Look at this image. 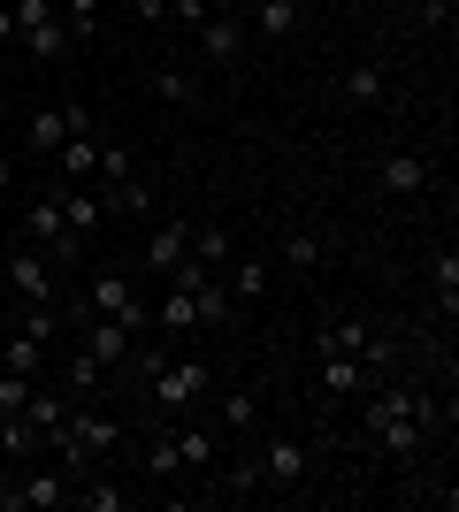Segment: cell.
I'll use <instances>...</instances> for the list:
<instances>
[{
	"label": "cell",
	"mask_w": 459,
	"mask_h": 512,
	"mask_svg": "<svg viewBox=\"0 0 459 512\" xmlns=\"http://www.w3.org/2000/svg\"><path fill=\"white\" fill-rule=\"evenodd\" d=\"M360 428H368V444H375V451H391V459H414V451H421L414 390H406V383H383V390L368 398V421H360Z\"/></svg>",
	"instance_id": "obj_1"
},
{
	"label": "cell",
	"mask_w": 459,
	"mask_h": 512,
	"mask_svg": "<svg viewBox=\"0 0 459 512\" xmlns=\"http://www.w3.org/2000/svg\"><path fill=\"white\" fill-rule=\"evenodd\" d=\"M77 314H108V321H123V329L138 337V329L153 321V306L138 299V283L123 276V268H100V276L85 283V299H77Z\"/></svg>",
	"instance_id": "obj_2"
},
{
	"label": "cell",
	"mask_w": 459,
	"mask_h": 512,
	"mask_svg": "<svg viewBox=\"0 0 459 512\" xmlns=\"http://www.w3.org/2000/svg\"><path fill=\"white\" fill-rule=\"evenodd\" d=\"M16 237H23V245H39L54 268H62V260H77V237H69V222H62V184H46V192L23 207V230H16Z\"/></svg>",
	"instance_id": "obj_3"
},
{
	"label": "cell",
	"mask_w": 459,
	"mask_h": 512,
	"mask_svg": "<svg viewBox=\"0 0 459 512\" xmlns=\"http://www.w3.org/2000/svg\"><path fill=\"white\" fill-rule=\"evenodd\" d=\"M146 383H153V406L161 413H184V406H199V398L215 390V367L207 360H161Z\"/></svg>",
	"instance_id": "obj_4"
},
{
	"label": "cell",
	"mask_w": 459,
	"mask_h": 512,
	"mask_svg": "<svg viewBox=\"0 0 459 512\" xmlns=\"http://www.w3.org/2000/svg\"><path fill=\"white\" fill-rule=\"evenodd\" d=\"M314 459H322V451L306 444V436H268L253 467H261V490H306V474H314Z\"/></svg>",
	"instance_id": "obj_5"
},
{
	"label": "cell",
	"mask_w": 459,
	"mask_h": 512,
	"mask_svg": "<svg viewBox=\"0 0 459 512\" xmlns=\"http://www.w3.org/2000/svg\"><path fill=\"white\" fill-rule=\"evenodd\" d=\"M77 123H92V107H31V115H23V153H31V161H54V153H62V138Z\"/></svg>",
	"instance_id": "obj_6"
},
{
	"label": "cell",
	"mask_w": 459,
	"mask_h": 512,
	"mask_svg": "<svg viewBox=\"0 0 459 512\" xmlns=\"http://www.w3.org/2000/svg\"><path fill=\"white\" fill-rule=\"evenodd\" d=\"M54 260L39 253V245H23V253H8V268H0V283H8V299H23V306H54Z\"/></svg>",
	"instance_id": "obj_7"
},
{
	"label": "cell",
	"mask_w": 459,
	"mask_h": 512,
	"mask_svg": "<svg viewBox=\"0 0 459 512\" xmlns=\"http://www.w3.org/2000/svg\"><path fill=\"white\" fill-rule=\"evenodd\" d=\"M92 176H100V115L77 123L62 138V153H54V184H92Z\"/></svg>",
	"instance_id": "obj_8"
},
{
	"label": "cell",
	"mask_w": 459,
	"mask_h": 512,
	"mask_svg": "<svg viewBox=\"0 0 459 512\" xmlns=\"http://www.w3.org/2000/svg\"><path fill=\"white\" fill-rule=\"evenodd\" d=\"M375 184L391 199H421L437 184V161H429V153H383V161H375Z\"/></svg>",
	"instance_id": "obj_9"
},
{
	"label": "cell",
	"mask_w": 459,
	"mask_h": 512,
	"mask_svg": "<svg viewBox=\"0 0 459 512\" xmlns=\"http://www.w3.org/2000/svg\"><path fill=\"white\" fill-rule=\"evenodd\" d=\"M62 428H69V436H77V444L92 451V459H108V451L123 444V421H115V413H100V406H85V398H77V406L62 413Z\"/></svg>",
	"instance_id": "obj_10"
},
{
	"label": "cell",
	"mask_w": 459,
	"mask_h": 512,
	"mask_svg": "<svg viewBox=\"0 0 459 512\" xmlns=\"http://www.w3.org/2000/svg\"><path fill=\"white\" fill-rule=\"evenodd\" d=\"M199 39V62H215V69H238V54H245V23L238 16H207L192 31Z\"/></svg>",
	"instance_id": "obj_11"
},
{
	"label": "cell",
	"mask_w": 459,
	"mask_h": 512,
	"mask_svg": "<svg viewBox=\"0 0 459 512\" xmlns=\"http://www.w3.org/2000/svg\"><path fill=\"white\" fill-rule=\"evenodd\" d=\"M62 222H69V237L85 245V237H100V222H108V199L92 192V184H62Z\"/></svg>",
	"instance_id": "obj_12"
},
{
	"label": "cell",
	"mask_w": 459,
	"mask_h": 512,
	"mask_svg": "<svg viewBox=\"0 0 459 512\" xmlns=\"http://www.w3.org/2000/svg\"><path fill=\"white\" fill-rule=\"evenodd\" d=\"M131 329H123V321H108V314H92L85 321V352H92V360H100V367H123V360H131Z\"/></svg>",
	"instance_id": "obj_13"
},
{
	"label": "cell",
	"mask_w": 459,
	"mask_h": 512,
	"mask_svg": "<svg viewBox=\"0 0 459 512\" xmlns=\"http://www.w3.org/2000/svg\"><path fill=\"white\" fill-rule=\"evenodd\" d=\"M184 253H192V222H153V237H146V268L153 276H169Z\"/></svg>",
	"instance_id": "obj_14"
},
{
	"label": "cell",
	"mask_w": 459,
	"mask_h": 512,
	"mask_svg": "<svg viewBox=\"0 0 459 512\" xmlns=\"http://www.w3.org/2000/svg\"><path fill=\"white\" fill-rule=\"evenodd\" d=\"M222 283H230V306H253L268 291V260L261 253H230V276Z\"/></svg>",
	"instance_id": "obj_15"
},
{
	"label": "cell",
	"mask_w": 459,
	"mask_h": 512,
	"mask_svg": "<svg viewBox=\"0 0 459 512\" xmlns=\"http://www.w3.org/2000/svg\"><path fill=\"white\" fill-rule=\"evenodd\" d=\"M375 375L360 360H352V352H322V398H352V390H368Z\"/></svg>",
	"instance_id": "obj_16"
},
{
	"label": "cell",
	"mask_w": 459,
	"mask_h": 512,
	"mask_svg": "<svg viewBox=\"0 0 459 512\" xmlns=\"http://www.w3.org/2000/svg\"><path fill=\"white\" fill-rule=\"evenodd\" d=\"M368 321L360 314H345V321H322V329H314V352H352V360H360V352H368Z\"/></svg>",
	"instance_id": "obj_17"
},
{
	"label": "cell",
	"mask_w": 459,
	"mask_h": 512,
	"mask_svg": "<svg viewBox=\"0 0 459 512\" xmlns=\"http://www.w3.org/2000/svg\"><path fill=\"white\" fill-rule=\"evenodd\" d=\"M23 46H31V62H69V23L62 16H46V23H31V31H23Z\"/></svg>",
	"instance_id": "obj_18"
},
{
	"label": "cell",
	"mask_w": 459,
	"mask_h": 512,
	"mask_svg": "<svg viewBox=\"0 0 459 512\" xmlns=\"http://www.w3.org/2000/svg\"><path fill=\"white\" fill-rule=\"evenodd\" d=\"M222 428H230V436L261 428V390H253V383H230V390H222Z\"/></svg>",
	"instance_id": "obj_19"
},
{
	"label": "cell",
	"mask_w": 459,
	"mask_h": 512,
	"mask_svg": "<svg viewBox=\"0 0 459 512\" xmlns=\"http://www.w3.org/2000/svg\"><path fill=\"white\" fill-rule=\"evenodd\" d=\"M284 268H291V276H322V268H329V245L314 230H291L284 237Z\"/></svg>",
	"instance_id": "obj_20"
},
{
	"label": "cell",
	"mask_w": 459,
	"mask_h": 512,
	"mask_svg": "<svg viewBox=\"0 0 459 512\" xmlns=\"http://www.w3.org/2000/svg\"><path fill=\"white\" fill-rule=\"evenodd\" d=\"M192 306H199V329H222V321L238 314V306H230V283H222V276H199V283H192Z\"/></svg>",
	"instance_id": "obj_21"
},
{
	"label": "cell",
	"mask_w": 459,
	"mask_h": 512,
	"mask_svg": "<svg viewBox=\"0 0 459 512\" xmlns=\"http://www.w3.org/2000/svg\"><path fill=\"white\" fill-rule=\"evenodd\" d=\"M383 92H391V69H383V62H352L345 69V100L352 107H375Z\"/></svg>",
	"instance_id": "obj_22"
},
{
	"label": "cell",
	"mask_w": 459,
	"mask_h": 512,
	"mask_svg": "<svg viewBox=\"0 0 459 512\" xmlns=\"http://www.w3.org/2000/svg\"><path fill=\"white\" fill-rule=\"evenodd\" d=\"M0 459H8V467L39 459V428L23 421V413H0Z\"/></svg>",
	"instance_id": "obj_23"
},
{
	"label": "cell",
	"mask_w": 459,
	"mask_h": 512,
	"mask_svg": "<svg viewBox=\"0 0 459 512\" xmlns=\"http://www.w3.org/2000/svg\"><path fill=\"white\" fill-rule=\"evenodd\" d=\"M153 100L192 107V100H199V77H192V69H176V62H161V69H153Z\"/></svg>",
	"instance_id": "obj_24"
},
{
	"label": "cell",
	"mask_w": 459,
	"mask_h": 512,
	"mask_svg": "<svg viewBox=\"0 0 459 512\" xmlns=\"http://www.w3.org/2000/svg\"><path fill=\"white\" fill-rule=\"evenodd\" d=\"M169 436H176V459H184V467L215 474V428H169Z\"/></svg>",
	"instance_id": "obj_25"
},
{
	"label": "cell",
	"mask_w": 459,
	"mask_h": 512,
	"mask_svg": "<svg viewBox=\"0 0 459 512\" xmlns=\"http://www.w3.org/2000/svg\"><path fill=\"white\" fill-rule=\"evenodd\" d=\"M230 253H238V245H230V230H222V222L192 230V260H199V268H230Z\"/></svg>",
	"instance_id": "obj_26"
},
{
	"label": "cell",
	"mask_w": 459,
	"mask_h": 512,
	"mask_svg": "<svg viewBox=\"0 0 459 512\" xmlns=\"http://www.w3.org/2000/svg\"><path fill=\"white\" fill-rule=\"evenodd\" d=\"M429 283H437V299H444V321H452V314H459V253H452V245H444V253L429 260Z\"/></svg>",
	"instance_id": "obj_27"
},
{
	"label": "cell",
	"mask_w": 459,
	"mask_h": 512,
	"mask_svg": "<svg viewBox=\"0 0 459 512\" xmlns=\"http://www.w3.org/2000/svg\"><path fill=\"white\" fill-rule=\"evenodd\" d=\"M291 31H299V0H261V39L284 46Z\"/></svg>",
	"instance_id": "obj_28"
},
{
	"label": "cell",
	"mask_w": 459,
	"mask_h": 512,
	"mask_svg": "<svg viewBox=\"0 0 459 512\" xmlns=\"http://www.w3.org/2000/svg\"><path fill=\"white\" fill-rule=\"evenodd\" d=\"M62 23H69V39L92 46L100 39V0H62Z\"/></svg>",
	"instance_id": "obj_29"
},
{
	"label": "cell",
	"mask_w": 459,
	"mask_h": 512,
	"mask_svg": "<svg viewBox=\"0 0 459 512\" xmlns=\"http://www.w3.org/2000/svg\"><path fill=\"white\" fill-rule=\"evenodd\" d=\"M39 360H46V344H31L23 329H8V344H0V367H16V375H39Z\"/></svg>",
	"instance_id": "obj_30"
},
{
	"label": "cell",
	"mask_w": 459,
	"mask_h": 512,
	"mask_svg": "<svg viewBox=\"0 0 459 512\" xmlns=\"http://www.w3.org/2000/svg\"><path fill=\"white\" fill-rule=\"evenodd\" d=\"M108 184H131V153L115 146V138H100V176H92V192H108Z\"/></svg>",
	"instance_id": "obj_31"
},
{
	"label": "cell",
	"mask_w": 459,
	"mask_h": 512,
	"mask_svg": "<svg viewBox=\"0 0 459 512\" xmlns=\"http://www.w3.org/2000/svg\"><path fill=\"white\" fill-rule=\"evenodd\" d=\"M16 329H23L31 344H54V337H62V314H54V306H23Z\"/></svg>",
	"instance_id": "obj_32"
},
{
	"label": "cell",
	"mask_w": 459,
	"mask_h": 512,
	"mask_svg": "<svg viewBox=\"0 0 459 512\" xmlns=\"http://www.w3.org/2000/svg\"><path fill=\"white\" fill-rule=\"evenodd\" d=\"M62 398H54V390H31V406H23V421H31V428H39V444H46V428H62Z\"/></svg>",
	"instance_id": "obj_33"
},
{
	"label": "cell",
	"mask_w": 459,
	"mask_h": 512,
	"mask_svg": "<svg viewBox=\"0 0 459 512\" xmlns=\"http://www.w3.org/2000/svg\"><path fill=\"white\" fill-rule=\"evenodd\" d=\"M100 199H108V214H153V192H146V184H108Z\"/></svg>",
	"instance_id": "obj_34"
},
{
	"label": "cell",
	"mask_w": 459,
	"mask_h": 512,
	"mask_svg": "<svg viewBox=\"0 0 459 512\" xmlns=\"http://www.w3.org/2000/svg\"><path fill=\"white\" fill-rule=\"evenodd\" d=\"M31 390H39L31 375H16V367H0V413H23V406H31Z\"/></svg>",
	"instance_id": "obj_35"
},
{
	"label": "cell",
	"mask_w": 459,
	"mask_h": 512,
	"mask_svg": "<svg viewBox=\"0 0 459 512\" xmlns=\"http://www.w3.org/2000/svg\"><path fill=\"white\" fill-rule=\"evenodd\" d=\"M100 375H108V367H100L85 344H77V360H69V390H77V398H92V390H100Z\"/></svg>",
	"instance_id": "obj_36"
},
{
	"label": "cell",
	"mask_w": 459,
	"mask_h": 512,
	"mask_svg": "<svg viewBox=\"0 0 459 512\" xmlns=\"http://www.w3.org/2000/svg\"><path fill=\"white\" fill-rule=\"evenodd\" d=\"M176 467H184V459H176V436H153V451H146V482H169Z\"/></svg>",
	"instance_id": "obj_37"
},
{
	"label": "cell",
	"mask_w": 459,
	"mask_h": 512,
	"mask_svg": "<svg viewBox=\"0 0 459 512\" xmlns=\"http://www.w3.org/2000/svg\"><path fill=\"white\" fill-rule=\"evenodd\" d=\"M222 490H230V497H245V490H261V467H253V459H245V467H230V474H222Z\"/></svg>",
	"instance_id": "obj_38"
},
{
	"label": "cell",
	"mask_w": 459,
	"mask_h": 512,
	"mask_svg": "<svg viewBox=\"0 0 459 512\" xmlns=\"http://www.w3.org/2000/svg\"><path fill=\"white\" fill-rule=\"evenodd\" d=\"M169 16H176V23H184V31H199V23L215 16V8H207V0H169Z\"/></svg>",
	"instance_id": "obj_39"
},
{
	"label": "cell",
	"mask_w": 459,
	"mask_h": 512,
	"mask_svg": "<svg viewBox=\"0 0 459 512\" xmlns=\"http://www.w3.org/2000/svg\"><path fill=\"white\" fill-rule=\"evenodd\" d=\"M414 16L421 23H444V16H452V0H414Z\"/></svg>",
	"instance_id": "obj_40"
},
{
	"label": "cell",
	"mask_w": 459,
	"mask_h": 512,
	"mask_svg": "<svg viewBox=\"0 0 459 512\" xmlns=\"http://www.w3.org/2000/svg\"><path fill=\"white\" fill-rule=\"evenodd\" d=\"M131 8H138V23H161V16H169V0H131Z\"/></svg>",
	"instance_id": "obj_41"
},
{
	"label": "cell",
	"mask_w": 459,
	"mask_h": 512,
	"mask_svg": "<svg viewBox=\"0 0 459 512\" xmlns=\"http://www.w3.org/2000/svg\"><path fill=\"white\" fill-rule=\"evenodd\" d=\"M16 39V8H8V0H0V46Z\"/></svg>",
	"instance_id": "obj_42"
},
{
	"label": "cell",
	"mask_w": 459,
	"mask_h": 512,
	"mask_svg": "<svg viewBox=\"0 0 459 512\" xmlns=\"http://www.w3.org/2000/svg\"><path fill=\"white\" fill-rule=\"evenodd\" d=\"M8 184H16V161H8V153H0V192H8Z\"/></svg>",
	"instance_id": "obj_43"
},
{
	"label": "cell",
	"mask_w": 459,
	"mask_h": 512,
	"mask_svg": "<svg viewBox=\"0 0 459 512\" xmlns=\"http://www.w3.org/2000/svg\"><path fill=\"white\" fill-rule=\"evenodd\" d=\"M8 329H16V314H0V344H8Z\"/></svg>",
	"instance_id": "obj_44"
}]
</instances>
